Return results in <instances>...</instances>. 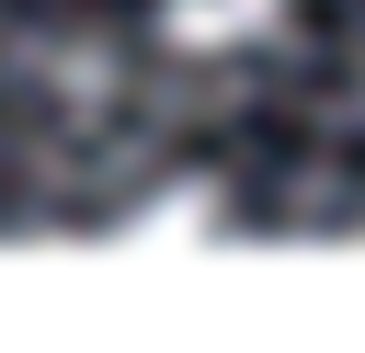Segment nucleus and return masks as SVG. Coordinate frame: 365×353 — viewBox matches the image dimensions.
I'll list each match as a JSON object with an SVG mask.
<instances>
[{"mask_svg":"<svg viewBox=\"0 0 365 353\" xmlns=\"http://www.w3.org/2000/svg\"><path fill=\"white\" fill-rule=\"evenodd\" d=\"M274 23H285V0H160V34L194 46V57H228V46L274 34Z\"/></svg>","mask_w":365,"mask_h":353,"instance_id":"f257e3e1","label":"nucleus"},{"mask_svg":"<svg viewBox=\"0 0 365 353\" xmlns=\"http://www.w3.org/2000/svg\"><path fill=\"white\" fill-rule=\"evenodd\" d=\"M205 228H217V182H171L148 216H125V239H137V251H148V239H205Z\"/></svg>","mask_w":365,"mask_h":353,"instance_id":"f03ea898","label":"nucleus"}]
</instances>
